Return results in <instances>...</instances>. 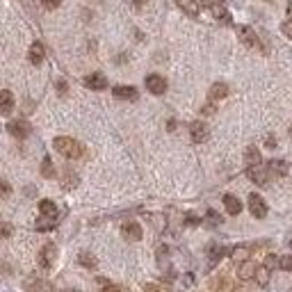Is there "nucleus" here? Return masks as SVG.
<instances>
[{
	"label": "nucleus",
	"instance_id": "f3484780",
	"mask_svg": "<svg viewBox=\"0 0 292 292\" xmlns=\"http://www.w3.org/2000/svg\"><path fill=\"white\" fill-rule=\"evenodd\" d=\"M210 101H221V98H226L228 96V84L226 83H215L210 87Z\"/></svg>",
	"mask_w": 292,
	"mask_h": 292
},
{
	"label": "nucleus",
	"instance_id": "f8f14e48",
	"mask_svg": "<svg viewBox=\"0 0 292 292\" xmlns=\"http://www.w3.org/2000/svg\"><path fill=\"white\" fill-rule=\"evenodd\" d=\"M112 94L119 98V101H137V89L135 87H128V84H119L114 87Z\"/></svg>",
	"mask_w": 292,
	"mask_h": 292
},
{
	"label": "nucleus",
	"instance_id": "58836bf2",
	"mask_svg": "<svg viewBox=\"0 0 292 292\" xmlns=\"http://www.w3.org/2000/svg\"><path fill=\"white\" fill-rule=\"evenodd\" d=\"M146 2H149V0H132V7H135V9H142Z\"/></svg>",
	"mask_w": 292,
	"mask_h": 292
},
{
	"label": "nucleus",
	"instance_id": "f704fd0d",
	"mask_svg": "<svg viewBox=\"0 0 292 292\" xmlns=\"http://www.w3.org/2000/svg\"><path fill=\"white\" fill-rule=\"evenodd\" d=\"M62 0H42V5L46 7V9H55V7H60Z\"/></svg>",
	"mask_w": 292,
	"mask_h": 292
},
{
	"label": "nucleus",
	"instance_id": "6e6552de",
	"mask_svg": "<svg viewBox=\"0 0 292 292\" xmlns=\"http://www.w3.org/2000/svg\"><path fill=\"white\" fill-rule=\"evenodd\" d=\"M121 235L125 240H130V242H137V240H142V226H139L137 221H125L124 226H121Z\"/></svg>",
	"mask_w": 292,
	"mask_h": 292
},
{
	"label": "nucleus",
	"instance_id": "ea45409f",
	"mask_svg": "<svg viewBox=\"0 0 292 292\" xmlns=\"http://www.w3.org/2000/svg\"><path fill=\"white\" fill-rule=\"evenodd\" d=\"M265 144H267L269 149H274V146H276V137H272V135H269V137L265 139Z\"/></svg>",
	"mask_w": 292,
	"mask_h": 292
},
{
	"label": "nucleus",
	"instance_id": "79ce46f5",
	"mask_svg": "<svg viewBox=\"0 0 292 292\" xmlns=\"http://www.w3.org/2000/svg\"><path fill=\"white\" fill-rule=\"evenodd\" d=\"M2 194H5V197L9 194V183H2Z\"/></svg>",
	"mask_w": 292,
	"mask_h": 292
},
{
	"label": "nucleus",
	"instance_id": "37998d69",
	"mask_svg": "<svg viewBox=\"0 0 292 292\" xmlns=\"http://www.w3.org/2000/svg\"><path fill=\"white\" fill-rule=\"evenodd\" d=\"M103 292H121V290H119V288H112V286H108V288H105V290H103Z\"/></svg>",
	"mask_w": 292,
	"mask_h": 292
},
{
	"label": "nucleus",
	"instance_id": "e433bc0d",
	"mask_svg": "<svg viewBox=\"0 0 292 292\" xmlns=\"http://www.w3.org/2000/svg\"><path fill=\"white\" fill-rule=\"evenodd\" d=\"M12 235V226L9 224H2V238H9Z\"/></svg>",
	"mask_w": 292,
	"mask_h": 292
},
{
	"label": "nucleus",
	"instance_id": "a19ab883",
	"mask_svg": "<svg viewBox=\"0 0 292 292\" xmlns=\"http://www.w3.org/2000/svg\"><path fill=\"white\" fill-rule=\"evenodd\" d=\"M201 112H203V114H212V112H215V108H212V105H206Z\"/></svg>",
	"mask_w": 292,
	"mask_h": 292
},
{
	"label": "nucleus",
	"instance_id": "9d476101",
	"mask_svg": "<svg viewBox=\"0 0 292 292\" xmlns=\"http://www.w3.org/2000/svg\"><path fill=\"white\" fill-rule=\"evenodd\" d=\"M83 83H84V87H89V89L101 91V89H105V87H108V78L103 76V73H91V76L84 78Z\"/></svg>",
	"mask_w": 292,
	"mask_h": 292
},
{
	"label": "nucleus",
	"instance_id": "473e14b6",
	"mask_svg": "<svg viewBox=\"0 0 292 292\" xmlns=\"http://www.w3.org/2000/svg\"><path fill=\"white\" fill-rule=\"evenodd\" d=\"M279 262H281V256H274V253H269V256L265 258V265H267L269 269H276L279 267Z\"/></svg>",
	"mask_w": 292,
	"mask_h": 292
},
{
	"label": "nucleus",
	"instance_id": "c756f323",
	"mask_svg": "<svg viewBox=\"0 0 292 292\" xmlns=\"http://www.w3.org/2000/svg\"><path fill=\"white\" fill-rule=\"evenodd\" d=\"M206 219H208L210 226H217V224H221V217L217 215L215 210H208V212H206Z\"/></svg>",
	"mask_w": 292,
	"mask_h": 292
},
{
	"label": "nucleus",
	"instance_id": "c03bdc74",
	"mask_svg": "<svg viewBox=\"0 0 292 292\" xmlns=\"http://www.w3.org/2000/svg\"><path fill=\"white\" fill-rule=\"evenodd\" d=\"M288 16L292 18V0H290V2H288Z\"/></svg>",
	"mask_w": 292,
	"mask_h": 292
},
{
	"label": "nucleus",
	"instance_id": "f03ea898",
	"mask_svg": "<svg viewBox=\"0 0 292 292\" xmlns=\"http://www.w3.org/2000/svg\"><path fill=\"white\" fill-rule=\"evenodd\" d=\"M249 212L256 219H265L267 217V203H265V199L260 197V194H249Z\"/></svg>",
	"mask_w": 292,
	"mask_h": 292
},
{
	"label": "nucleus",
	"instance_id": "2f4dec72",
	"mask_svg": "<svg viewBox=\"0 0 292 292\" xmlns=\"http://www.w3.org/2000/svg\"><path fill=\"white\" fill-rule=\"evenodd\" d=\"M144 292H171V290L165 286H158V283H146V286H144Z\"/></svg>",
	"mask_w": 292,
	"mask_h": 292
},
{
	"label": "nucleus",
	"instance_id": "72a5a7b5",
	"mask_svg": "<svg viewBox=\"0 0 292 292\" xmlns=\"http://www.w3.org/2000/svg\"><path fill=\"white\" fill-rule=\"evenodd\" d=\"M281 30H283V35H286L288 39H292V18H290V21H286L283 25H281Z\"/></svg>",
	"mask_w": 292,
	"mask_h": 292
},
{
	"label": "nucleus",
	"instance_id": "49530a36",
	"mask_svg": "<svg viewBox=\"0 0 292 292\" xmlns=\"http://www.w3.org/2000/svg\"><path fill=\"white\" fill-rule=\"evenodd\" d=\"M288 245H290V249H292V240H290V242H288Z\"/></svg>",
	"mask_w": 292,
	"mask_h": 292
},
{
	"label": "nucleus",
	"instance_id": "a18cd8bd",
	"mask_svg": "<svg viewBox=\"0 0 292 292\" xmlns=\"http://www.w3.org/2000/svg\"><path fill=\"white\" fill-rule=\"evenodd\" d=\"M290 139H292V125H290Z\"/></svg>",
	"mask_w": 292,
	"mask_h": 292
},
{
	"label": "nucleus",
	"instance_id": "aec40b11",
	"mask_svg": "<svg viewBox=\"0 0 292 292\" xmlns=\"http://www.w3.org/2000/svg\"><path fill=\"white\" fill-rule=\"evenodd\" d=\"M176 5H178L187 16H199V2L197 0H176Z\"/></svg>",
	"mask_w": 292,
	"mask_h": 292
},
{
	"label": "nucleus",
	"instance_id": "393cba45",
	"mask_svg": "<svg viewBox=\"0 0 292 292\" xmlns=\"http://www.w3.org/2000/svg\"><path fill=\"white\" fill-rule=\"evenodd\" d=\"M231 256H233V260L235 262H245V260H249L251 249L249 247H235V249L231 251Z\"/></svg>",
	"mask_w": 292,
	"mask_h": 292
},
{
	"label": "nucleus",
	"instance_id": "a878e982",
	"mask_svg": "<svg viewBox=\"0 0 292 292\" xmlns=\"http://www.w3.org/2000/svg\"><path fill=\"white\" fill-rule=\"evenodd\" d=\"M23 286H25V290L28 292H39L43 288V283H42V279H37V276H28Z\"/></svg>",
	"mask_w": 292,
	"mask_h": 292
},
{
	"label": "nucleus",
	"instance_id": "4be33fe9",
	"mask_svg": "<svg viewBox=\"0 0 292 292\" xmlns=\"http://www.w3.org/2000/svg\"><path fill=\"white\" fill-rule=\"evenodd\" d=\"M224 253H226V249L221 245H210L208 247V256H210V267L215 265V262H219L221 258H224Z\"/></svg>",
	"mask_w": 292,
	"mask_h": 292
},
{
	"label": "nucleus",
	"instance_id": "f257e3e1",
	"mask_svg": "<svg viewBox=\"0 0 292 292\" xmlns=\"http://www.w3.org/2000/svg\"><path fill=\"white\" fill-rule=\"evenodd\" d=\"M53 146L57 153H62L64 158H69V160H76V158L83 155V144L76 142L73 137H55Z\"/></svg>",
	"mask_w": 292,
	"mask_h": 292
},
{
	"label": "nucleus",
	"instance_id": "423d86ee",
	"mask_svg": "<svg viewBox=\"0 0 292 292\" xmlns=\"http://www.w3.org/2000/svg\"><path fill=\"white\" fill-rule=\"evenodd\" d=\"M247 176L256 185H267L269 178V169H265L262 165H256V167H247Z\"/></svg>",
	"mask_w": 292,
	"mask_h": 292
},
{
	"label": "nucleus",
	"instance_id": "cd10ccee",
	"mask_svg": "<svg viewBox=\"0 0 292 292\" xmlns=\"http://www.w3.org/2000/svg\"><path fill=\"white\" fill-rule=\"evenodd\" d=\"M50 228H55V219L42 215V219L37 221V231H50Z\"/></svg>",
	"mask_w": 292,
	"mask_h": 292
},
{
	"label": "nucleus",
	"instance_id": "0eeeda50",
	"mask_svg": "<svg viewBox=\"0 0 292 292\" xmlns=\"http://www.w3.org/2000/svg\"><path fill=\"white\" fill-rule=\"evenodd\" d=\"M238 37H240V42L247 43V46H251V48H256L258 43H260V42H258L256 30L249 28V25H240V28H238Z\"/></svg>",
	"mask_w": 292,
	"mask_h": 292
},
{
	"label": "nucleus",
	"instance_id": "6ab92c4d",
	"mask_svg": "<svg viewBox=\"0 0 292 292\" xmlns=\"http://www.w3.org/2000/svg\"><path fill=\"white\" fill-rule=\"evenodd\" d=\"M210 12H212V16H215V18L224 21V23H231V21H233L231 14H228V9L221 5V2H212V5H210Z\"/></svg>",
	"mask_w": 292,
	"mask_h": 292
},
{
	"label": "nucleus",
	"instance_id": "7c9ffc66",
	"mask_svg": "<svg viewBox=\"0 0 292 292\" xmlns=\"http://www.w3.org/2000/svg\"><path fill=\"white\" fill-rule=\"evenodd\" d=\"M279 269H283V272H292V256H281Z\"/></svg>",
	"mask_w": 292,
	"mask_h": 292
},
{
	"label": "nucleus",
	"instance_id": "de8ad7c7",
	"mask_svg": "<svg viewBox=\"0 0 292 292\" xmlns=\"http://www.w3.org/2000/svg\"><path fill=\"white\" fill-rule=\"evenodd\" d=\"M267 2H274V0H267Z\"/></svg>",
	"mask_w": 292,
	"mask_h": 292
},
{
	"label": "nucleus",
	"instance_id": "ddd939ff",
	"mask_svg": "<svg viewBox=\"0 0 292 292\" xmlns=\"http://www.w3.org/2000/svg\"><path fill=\"white\" fill-rule=\"evenodd\" d=\"M12 108H14V96L9 89H2L0 91V112L5 114V117H9L12 114Z\"/></svg>",
	"mask_w": 292,
	"mask_h": 292
},
{
	"label": "nucleus",
	"instance_id": "39448f33",
	"mask_svg": "<svg viewBox=\"0 0 292 292\" xmlns=\"http://www.w3.org/2000/svg\"><path fill=\"white\" fill-rule=\"evenodd\" d=\"M146 89L155 96H162L165 91H167V80H165L162 76H158V73H153V76L146 78Z\"/></svg>",
	"mask_w": 292,
	"mask_h": 292
},
{
	"label": "nucleus",
	"instance_id": "2eb2a0df",
	"mask_svg": "<svg viewBox=\"0 0 292 292\" xmlns=\"http://www.w3.org/2000/svg\"><path fill=\"white\" fill-rule=\"evenodd\" d=\"M210 290H215V292H226V290H231V279H226L224 274L212 276V279H210Z\"/></svg>",
	"mask_w": 292,
	"mask_h": 292
},
{
	"label": "nucleus",
	"instance_id": "c85d7f7f",
	"mask_svg": "<svg viewBox=\"0 0 292 292\" xmlns=\"http://www.w3.org/2000/svg\"><path fill=\"white\" fill-rule=\"evenodd\" d=\"M42 173L46 176V178H53V176H55V169H53V162H50V158H43V162H42Z\"/></svg>",
	"mask_w": 292,
	"mask_h": 292
},
{
	"label": "nucleus",
	"instance_id": "c9c22d12",
	"mask_svg": "<svg viewBox=\"0 0 292 292\" xmlns=\"http://www.w3.org/2000/svg\"><path fill=\"white\" fill-rule=\"evenodd\" d=\"M187 224H190V226H197V224H201V219L194 215H187Z\"/></svg>",
	"mask_w": 292,
	"mask_h": 292
},
{
	"label": "nucleus",
	"instance_id": "7ed1b4c3",
	"mask_svg": "<svg viewBox=\"0 0 292 292\" xmlns=\"http://www.w3.org/2000/svg\"><path fill=\"white\" fill-rule=\"evenodd\" d=\"M7 130L12 132L14 137L25 139V137H28V135L32 132V125L28 124L25 119H14V121H9V124H7Z\"/></svg>",
	"mask_w": 292,
	"mask_h": 292
},
{
	"label": "nucleus",
	"instance_id": "1a4fd4ad",
	"mask_svg": "<svg viewBox=\"0 0 292 292\" xmlns=\"http://www.w3.org/2000/svg\"><path fill=\"white\" fill-rule=\"evenodd\" d=\"M190 137L194 144H201L208 139V125L203 124V121H194V124L190 125Z\"/></svg>",
	"mask_w": 292,
	"mask_h": 292
},
{
	"label": "nucleus",
	"instance_id": "bb28decb",
	"mask_svg": "<svg viewBox=\"0 0 292 292\" xmlns=\"http://www.w3.org/2000/svg\"><path fill=\"white\" fill-rule=\"evenodd\" d=\"M78 260H80V265L87 269H96V258L91 256V253H87V251H83L80 256H78Z\"/></svg>",
	"mask_w": 292,
	"mask_h": 292
},
{
	"label": "nucleus",
	"instance_id": "412c9836",
	"mask_svg": "<svg viewBox=\"0 0 292 292\" xmlns=\"http://www.w3.org/2000/svg\"><path fill=\"white\" fill-rule=\"evenodd\" d=\"M39 212H42L43 217H53V219H57V206H55L53 201H48V199L39 201Z\"/></svg>",
	"mask_w": 292,
	"mask_h": 292
},
{
	"label": "nucleus",
	"instance_id": "20e7f679",
	"mask_svg": "<svg viewBox=\"0 0 292 292\" xmlns=\"http://www.w3.org/2000/svg\"><path fill=\"white\" fill-rule=\"evenodd\" d=\"M55 260H57V247L55 245H43V249L39 251V262H42L43 269H50L55 265Z\"/></svg>",
	"mask_w": 292,
	"mask_h": 292
},
{
	"label": "nucleus",
	"instance_id": "4c0bfd02",
	"mask_svg": "<svg viewBox=\"0 0 292 292\" xmlns=\"http://www.w3.org/2000/svg\"><path fill=\"white\" fill-rule=\"evenodd\" d=\"M76 176H71V171H69V173H66V187H71V185H76Z\"/></svg>",
	"mask_w": 292,
	"mask_h": 292
},
{
	"label": "nucleus",
	"instance_id": "dca6fc26",
	"mask_svg": "<svg viewBox=\"0 0 292 292\" xmlns=\"http://www.w3.org/2000/svg\"><path fill=\"white\" fill-rule=\"evenodd\" d=\"M43 55H46V50H43V46L39 42H35L30 46V50H28V60L32 62V64H42L43 62Z\"/></svg>",
	"mask_w": 292,
	"mask_h": 292
},
{
	"label": "nucleus",
	"instance_id": "a211bd4d",
	"mask_svg": "<svg viewBox=\"0 0 292 292\" xmlns=\"http://www.w3.org/2000/svg\"><path fill=\"white\" fill-rule=\"evenodd\" d=\"M245 162H247V167H256V165H262L260 151H258L256 146H249V149L245 151Z\"/></svg>",
	"mask_w": 292,
	"mask_h": 292
},
{
	"label": "nucleus",
	"instance_id": "4468645a",
	"mask_svg": "<svg viewBox=\"0 0 292 292\" xmlns=\"http://www.w3.org/2000/svg\"><path fill=\"white\" fill-rule=\"evenodd\" d=\"M224 208H226V212L228 215H240L242 212V203H240V199L238 197H233V194H226L224 197Z\"/></svg>",
	"mask_w": 292,
	"mask_h": 292
},
{
	"label": "nucleus",
	"instance_id": "9b49d317",
	"mask_svg": "<svg viewBox=\"0 0 292 292\" xmlns=\"http://www.w3.org/2000/svg\"><path fill=\"white\" fill-rule=\"evenodd\" d=\"M256 262L253 260H245V262H240V269H238V279L240 281H251V279H256Z\"/></svg>",
	"mask_w": 292,
	"mask_h": 292
},
{
	"label": "nucleus",
	"instance_id": "b1692460",
	"mask_svg": "<svg viewBox=\"0 0 292 292\" xmlns=\"http://www.w3.org/2000/svg\"><path fill=\"white\" fill-rule=\"evenodd\" d=\"M269 272H272V269H269L267 265H260V267H258V272H256V283H258L260 288L269 286Z\"/></svg>",
	"mask_w": 292,
	"mask_h": 292
},
{
	"label": "nucleus",
	"instance_id": "5701e85b",
	"mask_svg": "<svg viewBox=\"0 0 292 292\" xmlns=\"http://www.w3.org/2000/svg\"><path fill=\"white\" fill-rule=\"evenodd\" d=\"M267 169H269V173H274V176H286V173H288L286 160H272L267 165Z\"/></svg>",
	"mask_w": 292,
	"mask_h": 292
}]
</instances>
